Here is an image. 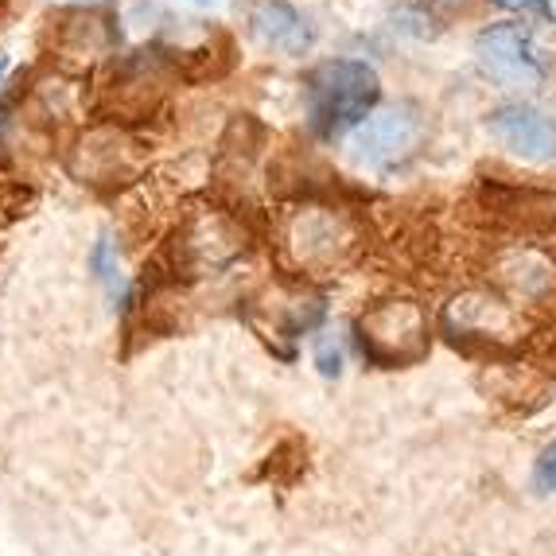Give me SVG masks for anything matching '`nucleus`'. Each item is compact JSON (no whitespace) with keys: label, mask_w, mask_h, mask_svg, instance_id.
<instances>
[{"label":"nucleus","mask_w":556,"mask_h":556,"mask_svg":"<svg viewBox=\"0 0 556 556\" xmlns=\"http://www.w3.org/2000/svg\"><path fill=\"white\" fill-rule=\"evenodd\" d=\"M370 245L362 211L334 195H296L269 218V253L292 285H324L351 273Z\"/></svg>","instance_id":"f257e3e1"},{"label":"nucleus","mask_w":556,"mask_h":556,"mask_svg":"<svg viewBox=\"0 0 556 556\" xmlns=\"http://www.w3.org/2000/svg\"><path fill=\"white\" fill-rule=\"evenodd\" d=\"M257 230L238 203L214 195L187 199L164 233V273L172 285L226 280L250 261Z\"/></svg>","instance_id":"f03ea898"},{"label":"nucleus","mask_w":556,"mask_h":556,"mask_svg":"<svg viewBox=\"0 0 556 556\" xmlns=\"http://www.w3.org/2000/svg\"><path fill=\"white\" fill-rule=\"evenodd\" d=\"M307 137L319 144H343L362 121L381 105V75L362 55H327L307 66L300 83Z\"/></svg>","instance_id":"7ed1b4c3"},{"label":"nucleus","mask_w":556,"mask_h":556,"mask_svg":"<svg viewBox=\"0 0 556 556\" xmlns=\"http://www.w3.org/2000/svg\"><path fill=\"white\" fill-rule=\"evenodd\" d=\"M179 83H184V51L144 43L137 51H121L105 66L98 86H93V110L105 121H121V125L140 129L144 121H152L172 102Z\"/></svg>","instance_id":"20e7f679"},{"label":"nucleus","mask_w":556,"mask_h":556,"mask_svg":"<svg viewBox=\"0 0 556 556\" xmlns=\"http://www.w3.org/2000/svg\"><path fill=\"white\" fill-rule=\"evenodd\" d=\"M149 164L152 149L144 132L121 125V121H86L63 144L66 176L86 191H98V195H117V191L137 187L149 176Z\"/></svg>","instance_id":"39448f33"},{"label":"nucleus","mask_w":556,"mask_h":556,"mask_svg":"<svg viewBox=\"0 0 556 556\" xmlns=\"http://www.w3.org/2000/svg\"><path fill=\"white\" fill-rule=\"evenodd\" d=\"M475 66L482 83H491L506 98H526L533 102L556 83V55L541 43L533 24L521 20H494L475 31L471 43Z\"/></svg>","instance_id":"423d86ee"},{"label":"nucleus","mask_w":556,"mask_h":556,"mask_svg":"<svg viewBox=\"0 0 556 556\" xmlns=\"http://www.w3.org/2000/svg\"><path fill=\"white\" fill-rule=\"evenodd\" d=\"M351 339L370 366L405 370V366H417V362L428 358L432 339H437V319H432L420 296L386 292L358 312Z\"/></svg>","instance_id":"0eeeda50"},{"label":"nucleus","mask_w":556,"mask_h":556,"mask_svg":"<svg viewBox=\"0 0 556 556\" xmlns=\"http://www.w3.org/2000/svg\"><path fill=\"white\" fill-rule=\"evenodd\" d=\"M526 331V307L506 300L491 285L455 288L437 312V334L467 354H506L521 346Z\"/></svg>","instance_id":"6e6552de"},{"label":"nucleus","mask_w":556,"mask_h":556,"mask_svg":"<svg viewBox=\"0 0 556 556\" xmlns=\"http://www.w3.org/2000/svg\"><path fill=\"white\" fill-rule=\"evenodd\" d=\"M428 137H432V125L425 105H417L413 98H397V102H381L343 140V149L354 172L386 179L405 172L428 149Z\"/></svg>","instance_id":"1a4fd4ad"},{"label":"nucleus","mask_w":556,"mask_h":556,"mask_svg":"<svg viewBox=\"0 0 556 556\" xmlns=\"http://www.w3.org/2000/svg\"><path fill=\"white\" fill-rule=\"evenodd\" d=\"M43 47L55 71L86 78L98 66L105 71L121 55V28L105 9H75L71 4L59 16H51L43 31Z\"/></svg>","instance_id":"9d476101"},{"label":"nucleus","mask_w":556,"mask_h":556,"mask_svg":"<svg viewBox=\"0 0 556 556\" xmlns=\"http://www.w3.org/2000/svg\"><path fill=\"white\" fill-rule=\"evenodd\" d=\"M486 285L518 307H545L556 300V257L538 241H502L486 253Z\"/></svg>","instance_id":"9b49d317"},{"label":"nucleus","mask_w":556,"mask_h":556,"mask_svg":"<svg viewBox=\"0 0 556 556\" xmlns=\"http://www.w3.org/2000/svg\"><path fill=\"white\" fill-rule=\"evenodd\" d=\"M482 129L506 156L521 160V164H556V113H548L545 105L526 102V98H506V102L486 110Z\"/></svg>","instance_id":"f8f14e48"},{"label":"nucleus","mask_w":556,"mask_h":556,"mask_svg":"<svg viewBox=\"0 0 556 556\" xmlns=\"http://www.w3.org/2000/svg\"><path fill=\"white\" fill-rule=\"evenodd\" d=\"M327 319V296L316 285H292L288 280L277 296L261 300L253 307V327H257L280 354H292L288 346H296L307 334L324 331Z\"/></svg>","instance_id":"ddd939ff"},{"label":"nucleus","mask_w":556,"mask_h":556,"mask_svg":"<svg viewBox=\"0 0 556 556\" xmlns=\"http://www.w3.org/2000/svg\"><path fill=\"white\" fill-rule=\"evenodd\" d=\"M245 36L273 59H304L316 51L319 31L296 0H245Z\"/></svg>","instance_id":"4468645a"},{"label":"nucleus","mask_w":556,"mask_h":556,"mask_svg":"<svg viewBox=\"0 0 556 556\" xmlns=\"http://www.w3.org/2000/svg\"><path fill=\"white\" fill-rule=\"evenodd\" d=\"M20 105L36 117V125H43L51 137L59 132H75L86 125V105H90V83L78 75H66V71H55L47 66L43 75L31 78V86L24 90Z\"/></svg>","instance_id":"2eb2a0df"},{"label":"nucleus","mask_w":556,"mask_h":556,"mask_svg":"<svg viewBox=\"0 0 556 556\" xmlns=\"http://www.w3.org/2000/svg\"><path fill=\"white\" fill-rule=\"evenodd\" d=\"M86 273L93 277V285H102L113 312H121V316L137 312V280L129 277L125 245H121V238L113 230H102L93 238L90 253H86Z\"/></svg>","instance_id":"dca6fc26"},{"label":"nucleus","mask_w":556,"mask_h":556,"mask_svg":"<svg viewBox=\"0 0 556 556\" xmlns=\"http://www.w3.org/2000/svg\"><path fill=\"white\" fill-rule=\"evenodd\" d=\"M312 362H316V370L324 374L327 381H334V378H343V370H346V334H339V331H319L316 334V343H312Z\"/></svg>","instance_id":"f3484780"},{"label":"nucleus","mask_w":556,"mask_h":556,"mask_svg":"<svg viewBox=\"0 0 556 556\" xmlns=\"http://www.w3.org/2000/svg\"><path fill=\"white\" fill-rule=\"evenodd\" d=\"M502 12H510L506 20H521V24H545L553 20V0H494Z\"/></svg>","instance_id":"a211bd4d"},{"label":"nucleus","mask_w":556,"mask_h":556,"mask_svg":"<svg viewBox=\"0 0 556 556\" xmlns=\"http://www.w3.org/2000/svg\"><path fill=\"white\" fill-rule=\"evenodd\" d=\"M533 486L541 494H556V440L538 455V464H533Z\"/></svg>","instance_id":"6ab92c4d"},{"label":"nucleus","mask_w":556,"mask_h":556,"mask_svg":"<svg viewBox=\"0 0 556 556\" xmlns=\"http://www.w3.org/2000/svg\"><path fill=\"white\" fill-rule=\"evenodd\" d=\"M417 4H425V9H467L475 0H417Z\"/></svg>","instance_id":"aec40b11"},{"label":"nucleus","mask_w":556,"mask_h":556,"mask_svg":"<svg viewBox=\"0 0 556 556\" xmlns=\"http://www.w3.org/2000/svg\"><path fill=\"white\" fill-rule=\"evenodd\" d=\"M187 4H195V9H203V12H211V9H223L226 0H187Z\"/></svg>","instance_id":"412c9836"},{"label":"nucleus","mask_w":556,"mask_h":556,"mask_svg":"<svg viewBox=\"0 0 556 556\" xmlns=\"http://www.w3.org/2000/svg\"><path fill=\"white\" fill-rule=\"evenodd\" d=\"M66 9H71V4H75V9H102V0H63Z\"/></svg>","instance_id":"4be33fe9"},{"label":"nucleus","mask_w":556,"mask_h":556,"mask_svg":"<svg viewBox=\"0 0 556 556\" xmlns=\"http://www.w3.org/2000/svg\"><path fill=\"white\" fill-rule=\"evenodd\" d=\"M9 75H12V59H4V55H0V86L9 83Z\"/></svg>","instance_id":"5701e85b"}]
</instances>
